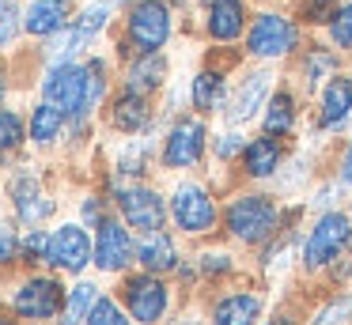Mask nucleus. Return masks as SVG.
Listing matches in <instances>:
<instances>
[{
	"mask_svg": "<svg viewBox=\"0 0 352 325\" xmlns=\"http://www.w3.org/2000/svg\"><path fill=\"white\" fill-rule=\"evenodd\" d=\"M276 204L269 201V197H239V201H231L228 208V231L235 234L239 242H265L269 234L276 231Z\"/></svg>",
	"mask_w": 352,
	"mask_h": 325,
	"instance_id": "f257e3e1",
	"label": "nucleus"
},
{
	"mask_svg": "<svg viewBox=\"0 0 352 325\" xmlns=\"http://www.w3.org/2000/svg\"><path fill=\"white\" fill-rule=\"evenodd\" d=\"M42 95L46 102H54L57 110L69 117V113H87V65H54L42 83Z\"/></svg>",
	"mask_w": 352,
	"mask_h": 325,
	"instance_id": "f03ea898",
	"label": "nucleus"
},
{
	"mask_svg": "<svg viewBox=\"0 0 352 325\" xmlns=\"http://www.w3.org/2000/svg\"><path fill=\"white\" fill-rule=\"evenodd\" d=\"M170 38V12L163 0H140L129 12V42L140 53L163 49V42Z\"/></svg>",
	"mask_w": 352,
	"mask_h": 325,
	"instance_id": "7ed1b4c3",
	"label": "nucleus"
},
{
	"mask_svg": "<svg viewBox=\"0 0 352 325\" xmlns=\"http://www.w3.org/2000/svg\"><path fill=\"white\" fill-rule=\"evenodd\" d=\"M349 234H352L349 216H341V212H326V216H322L318 223H314L311 238H307V246H303V261H307V269H322L326 261H333V257L344 249Z\"/></svg>",
	"mask_w": 352,
	"mask_h": 325,
	"instance_id": "20e7f679",
	"label": "nucleus"
},
{
	"mask_svg": "<svg viewBox=\"0 0 352 325\" xmlns=\"http://www.w3.org/2000/svg\"><path fill=\"white\" fill-rule=\"evenodd\" d=\"M296 42H299V30L284 15H258L250 27V38H246L254 57H284V53L296 49Z\"/></svg>",
	"mask_w": 352,
	"mask_h": 325,
	"instance_id": "39448f33",
	"label": "nucleus"
},
{
	"mask_svg": "<svg viewBox=\"0 0 352 325\" xmlns=\"http://www.w3.org/2000/svg\"><path fill=\"white\" fill-rule=\"evenodd\" d=\"M170 216H175V223L182 227V231L205 234L208 227L216 223V204L201 186H178L175 201H170Z\"/></svg>",
	"mask_w": 352,
	"mask_h": 325,
	"instance_id": "423d86ee",
	"label": "nucleus"
},
{
	"mask_svg": "<svg viewBox=\"0 0 352 325\" xmlns=\"http://www.w3.org/2000/svg\"><path fill=\"white\" fill-rule=\"evenodd\" d=\"M87 261H91V238H87V231H80L76 223H65L61 231L50 234L46 265L65 269V272H80Z\"/></svg>",
	"mask_w": 352,
	"mask_h": 325,
	"instance_id": "0eeeda50",
	"label": "nucleus"
},
{
	"mask_svg": "<svg viewBox=\"0 0 352 325\" xmlns=\"http://www.w3.org/2000/svg\"><path fill=\"white\" fill-rule=\"evenodd\" d=\"M122 216H125V223L133 227V231H144V234H152V231H160L163 227V219H167V204H163V197L155 193V189H125L122 193Z\"/></svg>",
	"mask_w": 352,
	"mask_h": 325,
	"instance_id": "6e6552de",
	"label": "nucleus"
},
{
	"mask_svg": "<svg viewBox=\"0 0 352 325\" xmlns=\"http://www.w3.org/2000/svg\"><path fill=\"white\" fill-rule=\"evenodd\" d=\"M201 155H205V125L197 117H182L167 136L163 163L167 166H193Z\"/></svg>",
	"mask_w": 352,
	"mask_h": 325,
	"instance_id": "1a4fd4ad",
	"label": "nucleus"
},
{
	"mask_svg": "<svg viewBox=\"0 0 352 325\" xmlns=\"http://www.w3.org/2000/svg\"><path fill=\"white\" fill-rule=\"evenodd\" d=\"M57 310H61V284L50 276H34L16 291L19 317H57Z\"/></svg>",
	"mask_w": 352,
	"mask_h": 325,
	"instance_id": "9d476101",
	"label": "nucleus"
},
{
	"mask_svg": "<svg viewBox=\"0 0 352 325\" xmlns=\"http://www.w3.org/2000/svg\"><path fill=\"white\" fill-rule=\"evenodd\" d=\"M125 302H129L137 322L152 325V322H160L163 310H167V287H163L152 272H148V276H133L129 284H125Z\"/></svg>",
	"mask_w": 352,
	"mask_h": 325,
	"instance_id": "9b49d317",
	"label": "nucleus"
},
{
	"mask_svg": "<svg viewBox=\"0 0 352 325\" xmlns=\"http://www.w3.org/2000/svg\"><path fill=\"white\" fill-rule=\"evenodd\" d=\"M133 257V242H129V231H125L122 223H114V219H107V223H99V238H95V265L107 272H118L125 269Z\"/></svg>",
	"mask_w": 352,
	"mask_h": 325,
	"instance_id": "f8f14e48",
	"label": "nucleus"
},
{
	"mask_svg": "<svg viewBox=\"0 0 352 325\" xmlns=\"http://www.w3.org/2000/svg\"><path fill=\"white\" fill-rule=\"evenodd\" d=\"M243 19H246L243 0H212V8H208V34L216 42H231V38L243 34Z\"/></svg>",
	"mask_w": 352,
	"mask_h": 325,
	"instance_id": "ddd939ff",
	"label": "nucleus"
},
{
	"mask_svg": "<svg viewBox=\"0 0 352 325\" xmlns=\"http://www.w3.org/2000/svg\"><path fill=\"white\" fill-rule=\"evenodd\" d=\"M23 27L31 34H57L69 27V4L65 0H34L31 12L23 15Z\"/></svg>",
	"mask_w": 352,
	"mask_h": 325,
	"instance_id": "4468645a",
	"label": "nucleus"
},
{
	"mask_svg": "<svg viewBox=\"0 0 352 325\" xmlns=\"http://www.w3.org/2000/svg\"><path fill=\"white\" fill-rule=\"evenodd\" d=\"M261 314V299L250 291L243 295H228V299L216 302L212 310V325H254Z\"/></svg>",
	"mask_w": 352,
	"mask_h": 325,
	"instance_id": "2eb2a0df",
	"label": "nucleus"
},
{
	"mask_svg": "<svg viewBox=\"0 0 352 325\" xmlns=\"http://www.w3.org/2000/svg\"><path fill=\"white\" fill-rule=\"evenodd\" d=\"M163 72H167V65H163L160 53H140V57L129 65L125 91H133V95H148V91H155L163 83Z\"/></svg>",
	"mask_w": 352,
	"mask_h": 325,
	"instance_id": "dca6fc26",
	"label": "nucleus"
},
{
	"mask_svg": "<svg viewBox=\"0 0 352 325\" xmlns=\"http://www.w3.org/2000/svg\"><path fill=\"white\" fill-rule=\"evenodd\" d=\"M349 110H352V80L337 76V80H329V87L322 91V125L337 128L349 117Z\"/></svg>",
	"mask_w": 352,
	"mask_h": 325,
	"instance_id": "f3484780",
	"label": "nucleus"
},
{
	"mask_svg": "<svg viewBox=\"0 0 352 325\" xmlns=\"http://www.w3.org/2000/svg\"><path fill=\"white\" fill-rule=\"evenodd\" d=\"M265 95H269V76L265 72L246 76L243 87H239V95H235V102H231V121H235V125L250 121L254 113H258V106H261V98H265Z\"/></svg>",
	"mask_w": 352,
	"mask_h": 325,
	"instance_id": "a211bd4d",
	"label": "nucleus"
},
{
	"mask_svg": "<svg viewBox=\"0 0 352 325\" xmlns=\"http://www.w3.org/2000/svg\"><path fill=\"white\" fill-rule=\"evenodd\" d=\"M243 163H246V174L250 178H269L280 163V144L269 140V136H258L243 148Z\"/></svg>",
	"mask_w": 352,
	"mask_h": 325,
	"instance_id": "6ab92c4d",
	"label": "nucleus"
},
{
	"mask_svg": "<svg viewBox=\"0 0 352 325\" xmlns=\"http://www.w3.org/2000/svg\"><path fill=\"white\" fill-rule=\"evenodd\" d=\"M137 257H140V265H144L148 272H167V269H175V261H178L175 242H170L167 234H160V231H152L144 242H140Z\"/></svg>",
	"mask_w": 352,
	"mask_h": 325,
	"instance_id": "aec40b11",
	"label": "nucleus"
},
{
	"mask_svg": "<svg viewBox=\"0 0 352 325\" xmlns=\"http://www.w3.org/2000/svg\"><path fill=\"white\" fill-rule=\"evenodd\" d=\"M95 302H99V287L95 284H76L69 295V302L61 306V325H84L91 317Z\"/></svg>",
	"mask_w": 352,
	"mask_h": 325,
	"instance_id": "412c9836",
	"label": "nucleus"
},
{
	"mask_svg": "<svg viewBox=\"0 0 352 325\" xmlns=\"http://www.w3.org/2000/svg\"><path fill=\"white\" fill-rule=\"evenodd\" d=\"M114 125L122 128V133H140V128L148 125L144 95H133V91H125V95L114 102Z\"/></svg>",
	"mask_w": 352,
	"mask_h": 325,
	"instance_id": "4be33fe9",
	"label": "nucleus"
},
{
	"mask_svg": "<svg viewBox=\"0 0 352 325\" xmlns=\"http://www.w3.org/2000/svg\"><path fill=\"white\" fill-rule=\"evenodd\" d=\"M16 208H19V216H23L27 223H34V219H42V216H50V212H54V201H46V197L38 193V186H34V181L19 178L16 181Z\"/></svg>",
	"mask_w": 352,
	"mask_h": 325,
	"instance_id": "5701e85b",
	"label": "nucleus"
},
{
	"mask_svg": "<svg viewBox=\"0 0 352 325\" xmlns=\"http://www.w3.org/2000/svg\"><path fill=\"white\" fill-rule=\"evenodd\" d=\"M292 121H296V102H292L288 91H276V95L269 98V106H265V133L269 136H284L292 128Z\"/></svg>",
	"mask_w": 352,
	"mask_h": 325,
	"instance_id": "b1692460",
	"label": "nucleus"
},
{
	"mask_svg": "<svg viewBox=\"0 0 352 325\" xmlns=\"http://www.w3.org/2000/svg\"><path fill=\"white\" fill-rule=\"evenodd\" d=\"M223 102V76L220 72H201L197 80H193V106L205 113L220 110Z\"/></svg>",
	"mask_w": 352,
	"mask_h": 325,
	"instance_id": "393cba45",
	"label": "nucleus"
},
{
	"mask_svg": "<svg viewBox=\"0 0 352 325\" xmlns=\"http://www.w3.org/2000/svg\"><path fill=\"white\" fill-rule=\"evenodd\" d=\"M61 125H65V113L57 110L54 102H42L38 110L31 113V140H38V144H50L57 133H61Z\"/></svg>",
	"mask_w": 352,
	"mask_h": 325,
	"instance_id": "a878e982",
	"label": "nucleus"
},
{
	"mask_svg": "<svg viewBox=\"0 0 352 325\" xmlns=\"http://www.w3.org/2000/svg\"><path fill=\"white\" fill-rule=\"evenodd\" d=\"M19 140H23V121L12 110H0V151L19 148Z\"/></svg>",
	"mask_w": 352,
	"mask_h": 325,
	"instance_id": "bb28decb",
	"label": "nucleus"
},
{
	"mask_svg": "<svg viewBox=\"0 0 352 325\" xmlns=\"http://www.w3.org/2000/svg\"><path fill=\"white\" fill-rule=\"evenodd\" d=\"M349 317H352V299H333L314 314L311 325H344Z\"/></svg>",
	"mask_w": 352,
	"mask_h": 325,
	"instance_id": "cd10ccee",
	"label": "nucleus"
},
{
	"mask_svg": "<svg viewBox=\"0 0 352 325\" xmlns=\"http://www.w3.org/2000/svg\"><path fill=\"white\" fill-rule=\"evenodd\" d=\"M87 325H129V317L122 314V306L110 299H99L91 310V317H87Z\"/></svg>",
	"mask_w": 352,
	"mask_h": 325,
	"instance_id": "c85d7f7f",
	"label": "nucleus"
},
{
	"mask_svg": "<svg viewBox=\"0 0 352 325\" xmlns=\"http://www.w3.org/2000/svg\"><path fill=\"white\" fill-rule=\"evenodd\" d=\"M329 34H333V45L352 49V4H344L341 12L333 15V23H329Z\"/></svg>",
	"mask_w": 352,
	"mask_h": 325,
	"instance_id": "c756f323",
	"label": "nucleus"
},
{
	"mask_svg": "<svg viewBox=\"0 0 352 325\" xmlns=\"http://www.w3.org/2000/svg\"><path fill=\"white\" fill-rule=\"evenodd\" d=\"M326 72H333V57L326 49H311L307 53V87H318V80Z\"/></svg>",
	"mask_w": 352,
	"mask_h": 325,
	"instance_id": "7c9ffc66",
	"label": "nucleus"
},
{
	"mask_svg": "<svg viewBox=\"0 0 352 325\" xmlns=\"http://www.w3.org/2000/svg\"><path fill=\"white\" fill-rule=\"evenodd\" d=\"M337 12H341V8H337L333 0H307L303 4V19L307 23H333Z\"/></svg>",
	"mask_w": 352,
	"mask_h": 325,
	"instance_id": "2f4dec72",
	"label": "nucleus"
},
{
	"mask_svg": "<svg viewBox=\"0 0 352 325\" xmlns=\"http://www.w3.org/2000/svg\"><path fill=\"white\" fill-rule=\"evenodd\" d=\"M16 30H19V12H16V4L0 0V45H8L12 38H16Z\"/></svg>",
	"mask_w": 352,
	"mask_h": 325,
	"instance_id": "473e14b6",
	"label": "nucleus"
},
{
	"mask_svg": "<svg viewBox=\"0 0 352 325\" xmlns=\"http://www.w3.org/2000/svg\"><path fill=\"white\" fill-rule=\"evenodd\" d=\"M102 87H107V80H102V60H91V65H87V110L99 106Z\"/></svg>",
	"mask_w": 352,
	"mask_h": 325,
	"instance_id": "72a5a7b5",
	"label": "nucleus"
},
{
	"mask_svg": "<svg viewBox=\"0 0 352 325\" xmlns=\"http://www.w3.org/2000/svg\"><path fill=\"white\" fill-rule=\"evenodd\" d=\"M46 246H50V238L42 231H31V234H27V242H23L27 257H42V261H46Z\"/></svg>",
	"mask_w": 352,
	"mask_h": 325,
	"instance_id": "f704fd0d",
	"label": "nucleus"
},
{
	"mask_svg": "<svg viewBox=\"0 0 352 325\" xmlns=\"http://www.w3.org/2000/svg\"><path fill=\"white\" fill-rule=\"evenodd\" d=\"M12 257H16V234L0 223V265H8Z\"/></svg>",
	"mask_w": 352,
	"mask_h": 325,
	"instance_id": "c9c22d12",
	"label": "nucleus"
},
{
	"mask_svg": "<svg viewBox=\"0 0 352 325\" xmlns=\"http://www.w3.org/2000/svg\"><path fill=\"white\" fill-rule=\"evenodd\" d=\"M341 181L352 186V140H349V151H344V159H341Z\"/></svg>",
	"mask_w": 352,
	"mask_h": 325,
	"instance_id": "e433bc0d",
	"label": "nucleus"
},
{
	"mask_svg": "<svg viewBox=\"0 0 352 325\" xmlns=\"http://www.w3.org/2000/svg\"><path fill=\"white\" fill-rule=\"evenodd\" d=\"M205 269L208 272H212V269H228V257H223V254L220 257H205Z\"/></svg>",
	"mask_w": 352,
	"mask_h": 325,
	"instance_id": "4c0bfd02",
	"label": "nucleus"
},
{
	"mask_svg": "<svg viewBox=\"0 0 352 325\" xmlns=\"http://www.w3.org/2000/svg\"><path fill=\"white\" fill-rule=\"evenodd\" d=\"M84 219H99V201H87L84 204Z\"/></svg>",
	"mask_w": 352,
	"mask_h": 325,
	"instance_id": "58836bf2",
	"label": "nucleus"
},
{
	"mask_svg": "<svg viewBox=\"0 0 352 325\" xmlns=\"http://www.w3.org/2000/svg\"><path fill=\"white\" fill-rule=\"evenodd\" d=\"M235 148H239V144H235V136H223V144H220V155H231Z\"/></svg>",
	"mask_w": 352,
	"mask_h": 325,
	"instance_id": "ea45409f",
	"label": "nucleus"
},
{
	"mask_svg": "<svg viewBox=\"0 0 352 325\" xmlns=\"http://www.w3.org/2000/svg\"><path fill=\"white\" fill-rule=\"evenodd\" d=\"M265 325H296V322H292V317H284V314H276L273 322H265Z\"/></svg>",
	"mask_w": 352,
	"mask_h": 325,
	"instance_id": "a19ab883",
	"label": "nucleus"
},
{
	"mask_svg": "<svg viewBox=\"0 0 352 325\" xmlns=\"http://www.w3.org/2000/svg\"><path fill=\"white\" fill-rule=\"evenodd\" d=\"M0 325H12V322H0Z\"/></svg>",
	"mask_w": 352,
	"mask_h": 325,
	"instance_id": "79ce46f5",
	"label": "nucleus"
},
{
	"mask_svg": "<svg viewBox=\"0 0 352 325\" xmlns=\"http://www.w3.org/2000/svg\"><path fill=\"white\" fill-rule=\"evenodd\" d=\"M0 80H4V72H0Z\"/></svg>",
	"mask_w": 352,
	"mask_h": 325,
	"instance_id": "37998d69",
	"label": "nucleus"
}]
</instances>
